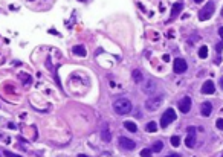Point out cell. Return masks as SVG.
<instances>
[{
	"label": "cell",
	"instance_id": "6da1fadb",
	"mask_svg": "<svg viewBox=\"0 0 223 157\" xmlns=\"http://www.w3.org/2000/svg\"><path fill=\"white\" fill-rule=\"evenodd\" d=\"M113 108H115V111L118 113V115H129V113L131 111V102L129 99H124V98H121L118 101H115V104H113Z\"/></svg>",
	"mask_w": 223,
	"mask_h": 157
},
{
	"label": "cell",
	"instance_id": "7a4b0ae2",
	"mask_svg": "<svg viewBox=\"0 0 223 157\" xmlns=\"http://www.w3.org/2000/svg\"><path fill=\"white\" fill-rule=\"evenodd\" d=\"M162 102H163V96L161 95H156V96H151V98H148L147 101H145V108L148 111H155V110H157L159 107L162 105Z\"/></svg>",
	"mask_w": 223,
	"mask_h": 157
},
{
	"label": "cell",
	"instance_id": "3957f363",
	"mask_svg": "<svg viewBox=\"0 0 223 157\" xmlns=\"http://www.w3.org/2000/svg\"><path fill=\"white\" fill-rule=\"evenodd\" d=\"M176 121V111L173 108H168V110L163 111V115L161 116V128H167L171 122Z\"/></svg>",
	"mask_w": 223,
	"mask_h": 157
},
{
	"label": "cell",
	"instance_id": "277c9868",
	"mask_svg": "<svg viewBox=\"0 0 223 157\" xmlns=\"http://www.w3.org/2000/svg\"><path fill=\"white\" fill-rule=\"evenodd\" d=\"M214 9H215V6H214V3L212 2H208L205 5L203 8L200 9V12H199V18L202 20V21H205V20H208L212 14H214Z\"/></svg>",
	"mask_w": 223,
	"mask_h": 157
},
{
	"label": "cell",
	"instance_id": "5b68a950",
	"mask_svg": "<svg viewBox=\"0 0 223 157\" xmlns=\"http://www.w3.org/2000/svg\"><path fill=\"white\" fill-rule=\"evenodd\" d=\"M142 90H144V93L150 95V96H156L157 93V83L155 79H147L144 84H142Z\"/></svg>",
	"mask_w": 223,
	"mask_h": 157
},
{
	"label": "cell",
	"instance_id": "8992f818",
	"mask_svg": "<svg viewBox=\"0 0 223 157\" xmlns=\"http://www.w3.org/2000/svg\"><path fill=\"white\" fill-rule=\"evenodd\" d=\"M187 69H188V64H187V61H185L183 58H176V59H174L173 70L176 73H185V72H187Z\"/></svg>",
	"mask_w": 223,
	"mask_h": 157
},
{
	"label": "cell",
	"instance_id": "52a82bcc",
	"mask_svg": "<svg viewBox=\"0 0 223 157\" xmlns=\"http://www.w3.org/2000/svg\"><path fill=\"white\" fill-rule=\"evenodd\" d=\"M119 147L122 148V149H129V151H131V149H135L136 148V142L135 140H131V139H129V137H124V136H121L119 137Z\"/></svg>",
	"mask_w": 223,
	"mask_h": 157
},
{
	"label": "cell",
	"instance_id": "ba28073f",
	"mask_svg": "<svg viewBox=\"0 0 223 157\" xmlns=\"http://www.w3.org/2000/svg\"><path fill=\"white\" fill-rule=\"evenodd\" d=\"M177 105H179V110L182 111L183 115H187V113L191 110V98L189 96H183V98L179 101Z\"/></svg>",
	"mask_w": 223,
	"mask_h": 157
},
{
	"label": "cell",
	"instance_id": "9c48e42d",
	"mask_svg": "<svg viewBox=\"0 0 223 157\" xmlns=\"http://www.w3.org/2000/svg\"><path fill=\"white\" fill-rule=\"evenodd\" d=\"M214 91H215V85H214V83H212L211 79L205 81L203 85H202V93H203V95H212Z\"/></svg>",
	"mask_w": 223,
	"mask_h": 157
},
{
	"label": "cell",
	"instance_id": "30bf717a",
	"mask_svg": "<svg viewBox=\"0 0 223 157\" xmlns=\"http://www.w3.org/2000/svg\"><path fill=\"white\" fill-rule=\"evenodd\" d=\"M99 136H101V140H103V142H105V143H109L110 140H112V133H110V130H109V125H107V124H104V125H103Z\"/></svg>",
	"mask_w": 223,
	"mask_h": 157
},
{
	"label": "cell",
	"instance_id": "8fae6325",
	"mask_svg": "<svg viewBox=\"0 0 223 157\" xmlns=\"http://www.w3.org/2000/svg\"><path fill=\"white\" fill-rule=\"evenodd\" d=\"M200 113H202V116L203 117H208L211 113H212V104L211 102H203V104H202V107H200Z\"/></svg>",
	"mask_w": 223,
	"mask_h": 157
},
{
	"label": "cell",
	"instance_id": "7c38bea8",
	"mask_svg": "<svg viewBox=\"0 0 223 157\" xmlns=\"http://www.w3.org/2000/svg\"><path fill=\"white\" fill-rule=\"evenodd\" d=\"M182 9H183V5L182 3H174L173 5V9H171V18L177 17V15L182 12Z\"/></svg>",
	"mask_w": 223,
	"mask_h": 157
},
{
	"label": "cell",
	"instance_id": "4fadbf2b",
	"mask_svg": "<svg viewBox=\"0 0 223 157\" xmlns=\"http://www.w3.org/2000/svg\"><path fill=\"white\" fill-rule=\"evenodd\" d=\"M133 81L136 84H142V81H144V75H142V72L139 69H136V70H133Z\"/></svg>",
	"mask_w": 223,
	"mask_h": 157
},
{
	"label": "cell",
	"instance_id": "5bb4252c",
	"mask_svg": "<svg viewBox=\"0 0 223 157\" xmlns=\"http://www.w3.org/2000/svg\"><path fill=\"white\" fill-rule=\"evenodd\" d=\"M73 53H75L77 57H86V47H84L83 44H78V46H75L73 47Z\"/></svg>",
	"mask_w": 223,
	"mask_h": 157
},
{
	"label": "cell",
	"instance_id": "9a60e30c",
	"mask_svg": "<svg viewBox=\"0 0 223 157\" xmlns=\"http://www.w3.org/2000/svg\"><path fill=\"white\" fill-rule=\"evenodd\" d=\"M124 128H127L130 133H136L137 131V125L135 122H131V121H125L124 122Z\"/></svg>",
	"mask_w": 223,
	"mask_h": 157
},
{
	"label": "cell",
	"instance_id": "2e32d148",
	"mask_svg": "<svg viewBox=\"0 0 223 157\" xmlns=\"http://www.w3.org/2000/svg\"><path fill=\"white\" fill-rule=\"evenodd\" d=\"M185 145H187L188 148H193L196 145V136L194 134H188L187 137H185Z\"/></svg>",
	"mask_w": 223,
	"mask_h": 157
},
{
	"label": "cell",
	"instance_id": "e0dca14e",
	"mask_svg": "<svg viewBox=\"0 0 223 157\" xmlns=\"http://www.w3.org/2000/svg\"><path fill=\"white\" fill-rule=\"evenodd\" d=\"M162 148H163L162 140H156V142L153 143V147H151V153H161Z\"/></svg>",
	"mask_w": 223,
	"mask_h": 157
},
{
	"label": "cell",
	"instance_id": "ac0fdd59",
	"mask_svg": "<svg viewBox=\"0 0 223 157\" xmlns=\"http://www.w3.org/2000/svg\"><path fill=\"white\" fill-rule=\"evenodd\" d=\"M145 130H147V133H156L157 131V124L156 122H148L145 125Z\"/></svg>",
	"mask_w": 223,
	"mask_h": 157
},
{
	"label": "cell",
	"instance_id": "d6986e66",
	"mask_svg": "<svg viewBox=\"0 0 223 157\" xmlns=\"http://www.w3.org/2000/svg\"><path fill=\"white\" fill-rule=\"evenodd\" d=\"M199 57H200L202 59H205L206 57H208V47H206V46H202L200 49H199Z\"/></svg>",
	"mask_w": 223,
	"mask_h": 157
},
{
	"label": "cell",
	"instance_id": "ffe728a7",
	"mask_svg": "<svg viewBox=\"0 0 223 157\" xmlns=\"http://www.w3.org/2000/svg\"><path fill=\"white\" fill-rule=\"evenodd\" d=\"M170 143H171L174 148H177L179 145H180V137L179 136H173L171 139H170Z\"/></svg>",
	"mask_w": 223,
	"mask_h": 157
},
{
	"label": "cell",
	"instance_id": "44dd1931",
	"mask_svg": "<svg viewBox=\"0 0 223 157\" xmlns=\"http://www.w3.org/2000/svg\"><path fill=\"white\" fill-rule=\"evenodd\" d=\"M20 76H22V78H25V79H23V84H25V85H29L31 83H32V81H31L32 78H31L29 75H25V73H22V75H20Z\"/></svg>",
	"mask_w": 223,
	"mask_h": 157
},
{
	"label": "cell",
	"instance_id": "7402d4cb",
	"mask_svg": "<svg viewBox=\"0 0 223 157\" xmlns=\"http://www.w3.org/2000/svg\"><path fill=\"white\" fill-rule=\"evenodd\" d=\"M141 157H151V149L144 148V149L141 151Z\"/></svg>",
	"mask_w": 223,
	"mask_h": 157
},
{
	"label": "cell",
	"instance_id": "603a6c76",
	"mask_svg": "<svg viewBox=\"0 0 223 157\" xmlns=\"http://www.w3.org/2000/svg\"><path fill=\"white\" fill-rule=\"evenodd\" d=\"M215 125H217V128H219V130H222V131H223V119H222V117H220V119H217Z\"/></svg>",
	"mask_w": 223,
	"mask_h": 157
},
{
	"label": "cell",
	"instance_id": "cb8c5ba5",
	"mask_svg": "<svg viewBox=\"0 0 223 157\" xmlns=\"http://www.w3.org/2000/svg\"><path fill=\"white\" fill-rule=\"evenodd\" d=\"M5 156H6V157H22V156H18V154L11 153V151H5Z\"/></svg>",
	"mask_w": 223,
	"mask_h": 157
},
{
	"label": "cell",
	"instance_id": "d4e9b609",
	"mask_svg": "<svg viewBox=\"0 0 223 157\" xmlns=\"http://www.w3.org/2000/svg\"><path fill=\"white\" fill-rule=\"evenodd\" d=\"M215 49H217V52H222V51H223V41H220L219 44L215 46Z\"/></svg>",
	"mask_w": 223,
	"mask_h": 157
},
{
	"label": "cell",
	"instance_id": "484cf974",
	"mask_svg": "<svg viewBox=\"0 0 223 157\" xmlns=\"http://www.w3.org/2000/svg\"><path fill=\"white\" fill-rule=\"evenodd\" d=\"M188 134H196V127H188Z\"/></svg>",
	"mask_w": 223,
	"mask_h": 157
},
{
	"label": "cell",
	"instance_id": "4316f807",
	"mask_svg": "<svg viewBox=\"0 0 223 157\" xmlns=\"http://www.w3.org/2000/svg\"><path fill=\"white\" fill-rule=\"evenodd\" d=\"M219 35H220V38H222V41H223V26L219 29Z\"/></svg>",
	"mask_w": 223,
	"mask_h": 157
},
{
	"label": "cell",
	"instance_id": "83f0119b",
	"mask_svg": "<svg viewBox=\"0 0 223 157\" xmlns=\"http://www.w3.org/2000/svg\"><path fill=\"white\" fill-rule=\"evenodd\" d=\"M162 58H163V61H170V57L168 55H163Z\"/></svg>",
	"mask_w": 223,
	"mask_h": 157
},
{
	"label": "cell",
	"instance_id": "f1b7e54d",
	"mask_svg": "<svg viewBox=\"0 0 223 157\" xmlns=\"http://www.w3.org/2000/svg\"><path fill=\"white\" fill-rule=\"evenodd\" d=\"M165 157H180L179 154H171V156H165Z\"/></svg>",
	"mask_w": 223,
	"mask_h": 157
},
{
	"label": "cell",
	"instance_id": "f546056e",
	"mask_svg": "<svg viewBox=\"0 0 223 157\" xmlns=\"http://www.w3.org/2000/svg\"><path fill=\"white\" fill-rule=\"evenodd\" d=\"M194 2H196V3H202L203 0H194Z\"/></svg>",
	"mask_w": 223,
	"mask_h": 157
},
{
	"label": "cell",
	"instance_id": "4dcf8cb0",
	"mask_svg": "<svg viewBox=\"0 0 223 157\" xmlns=\"http://www.w3.org/2000/svg\"><path fill=\"white\" fill-rule=\"evenodd\" d=\"M78 157H89V156H86V154H79Z\"/></svg>",
	"mask_w": 223,
	"mask_h": 157
},
{
	"label": "cell",
	"instance_id": "1f68e13d",
	"mask_svg": "<svg viewBox=\"0 0 223 157\" xmlns=\"http://www.w3.org/2000/svg\"><path fill=\"white\" fill-rule=\"evenodd\" d=\"M220 85H222V89H223V78L220 79Z\"/></svg>",
	"mask_w": 223,
	"mask_h": 157
},
{
	"label": "cell",
	"instance_id": "d6a6232c",
	"mask_svg": "<svg viewBox=\"0 0 223 157\" xmlns=\"http://www.w3.org/2000/svg\"><path fill=\"white\" fill-rule=\"evenodd\" d=\"M222 17H223V8H222Z\"/></svg>",
	"mask_w": 223,
	"mask_h": 157
},
{
	"label": "cell",
	"instance_id": "836d02e7",
	"mask_svg": "<svg viewBox=\"0 0 223 157\" xmlns=\"http://www.w3.org/2000/svg\"><path fill=\"white\" fill-rule=\"evenodd\" d=\"M79 2H86V0H79Z\"/></svg>",
	"mask_w": 223,
	"mask_h": 157
},
{
	"label": "cell",
	"instance_id": "e575fe53",
	"mask_svg": "<svg viewBox=\"0 0 223 157\" xmlns=\"http://www.w3.org/2000/svg\"><path fill=\"white\" fill-rule=\"evenodd\" d=\"M222 157H223V156H222Z\"/></svg>",
	"mask_w": 223,
	"mask_h": 157
}]
</instances>
